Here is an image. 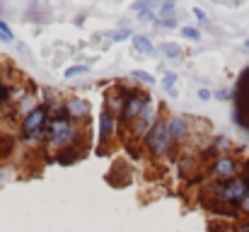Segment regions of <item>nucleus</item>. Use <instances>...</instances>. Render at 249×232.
<instances>
[{"mask_svg": "<svg viewBox=\"0 0 249 232\" xmlns=\"http://www.w3.org/2000/svg\"><path fill=\"white\" fill-rule=\"evenodd\" d=\"M198 97L206 102V99H211V92H208V89H198Z\"/></svg>", "mask_w": 249, "mask_h": 232, "instance_id": "nucleus-19", "label": "nucleus"}, {"mask_svg": "<svg viewBox=\"0 0 249 232\" xmlns=\"http://www.w3.org/2000/svg\"><path fill=\"white\" fill-rule=\"evenodd\" d=\"M75 136H78V131H75V126L71 124L68 116H56V119L51 121V143H53L56 148L71 145V143L75 141Z\"/></svg>", "mask_w": 249, "mask_h": 232, "instance_id": "nucleus-1", "label": "nucleus"}, {"mask_svg": "<svg viewBox=\"0 0 249 232\" xmlns=\"http://www.w3.org/2000/svg\"><path fill=\"white\" fill-rule=\"evenodd\" d=\"M194 15L198 17V22H203V24H206V15H203V10H198V7H194Z\"/></svg>", "mask_w": 249, "mask_h": 232, "instance_id": "nucleus-18", "label": "nucleus"}, {"mask_svg": "<svg viewBox=\"0 0 249 232\" xmlns=\"http://www.w3.org/2000/svg\"><path fill=\"white\" fill-rule=\"evenodd\" d=\"M181 34H184L186 39H191V41H198V39H201V32H198V29H194V27H184V29H181Z\"/></svg>", "mask_w": 249, "mask_h": 232, "instance_id": "nucleus-13", "label": "nucleus"}, {"mask_svg": "<svg viewBox=\"0 0 249 232\" xmlns=\"http://www.w3.org/2000/svg\"><path fill=\"white\" fill-rule=\"evenodd\" d=\"M107 36H111L114 41H121V39H126V36H128V29H119V32H107Z\"/></svg>", "mask_w": 249, "mask_h": 232, "instance_id": "nucleus-16", "label": "nucleus"}, {"mask_svg": "<svg viewBox=\"0 0 249 232\" xmlns=\"http://www.w3.org/2000/svg\"><path fill=\"white\" fill-rule=\"evenodd\" d=\"M68 114H71V116H75V119L87 116V114H89V104H87L85 99H78V97H75V99H71V102H68Z\"/></svg>", "mask_w": 249, "mask_h": 232, "instance_id": "nucleus-9", "label": "nucleus"}, {"mask_svg": "<svg viewBox=\"0 0 249 232\" xmlns=\"http://www.w3.org/2000/svg\"><path fill=\"white\" fill-rule=\"evenodd\" d=\"M46 116H49V111H46L44 107L27 111V116H24V121H22V133H24V138L39 133V131L44 128V124H46Z\"/></svg>", "mask_w": 249, "mask_h": 232, "instance_id": "nucleus-5", "label": "nucleus"}, {"mask_svg": "<svg viewBox=\"0 0 249 232\" xmlns=\"http://www.w3.org/2000/svg\"><path fill=\"white\" fill-rule=\"evenodd\" d=\"M0 36H2V41H12L15 36H12V32H10V27L0 19Z\"/></svg>", "mask_w": 249, "mask_h": 232, "instance_id": "nucleus-14", "label": "nucleus"}, {"mask_svg": "<svg viewBox=\"0 0 249 232\" xmlns=\"http://www.w3.org/2000/svg\"><path fill=\"white\" fill-rule=\"evenodd\" d=\"M131 77H136V80H141L145 85H153L155 82V77L150 75V73H145V71H131Z\"/></svg>", "mask_w": 249, "mask_h": 232, "instance_id": "nucleus-12", "label": "nucleus"}, {"mask_svg": "<svg viewBox=\"0 0 249 232\" xmlns=\"http://www.w3.org/2000/svg\"><path fill=\"white\" fill-rule=\"evenodd\" d=\"M5 153V141H2V138H0V155Z\"/></svg>", "mask_w": 249, "mask_h": 232, "instance_id": "nucleus-24", "label": "nucleus"}, {"mask_svg": "<svg viewBox=\"0 0 249 232\" xmlns=\"http://www.w3.org/2000/svg\"><path fill=\"white\" fill-rule=\"evenodd\" d=\"M83 73H87V66H73V68H68V71H66V77L83 75Z\"/></svg>", "mask_w": 249, "mask_h": 232, "instance_id": "nucleus-15", "label": "nucleus"}, {"mask_svg": "<svg viewBox=\"0 0 249 232\" xmlns=\"http://www.w3.org/2000/svg\"><path fill=\"white\" fill-rule=\"evenodd\" d=\"M133 46H136V51H141V54H150V51H153V44H150L145 36H133Z\"/></svg>", "mask_w": 249, "mask_h": 232, "instance_id": "nucleus-10", "label": "nucleus"}, {"mask_svg": "<svg viewBox=\"0 0 249 232\" xmlns=\"http://www.w3.org/2000/svg\"><path fill=\"white\" fill-rule=\"evenodd\" d=\"M242 208H245V213H249V194H247V198L242 201Z\"/></svg>", "mask_w": 249, "mask_h": 232, "instance_id": "nucleus-22", "label": "nucleus"}, {"mask_svg": "<svg viewBox=\"0 0 249 232\" xmlns=\"http://www.w3.org/2000/svg\"><path fill=\"white\" fill-rule=\"evenodd\" d=\"M237 172V162L232 157H220L215 164H213V174L220 177V179H232Z\"/></svg>", "mask_w": 249, "mask_h": 232, "instance_id": "nucleus-6", "label": "nucleus"}, {"mask_svg": "<svg viewBox=\"0 0 249 232\" xmlns=\"http://www.w3.org/2000/svg\"><path fill=\"white\" fill-rule=\"evenodd\" d=\"M235 232H249V223H245V225H240Z\"/></svg>", "mask_w": 249, "mask_h": 232, "instance_id": "nucleus-23", "label": "nucleus"}, {"mask_svg": "<svg viewBox=\"0 0 249 232\" xmlns=\"http://www.w3.org/2000/svg\"><path fill=\"white\" fill-rule=\"evenodd\" d=\"M145 109H148V94L133 92V94L126 97V104H124L121 116H124V121H136V119H141V114H143Z\"/></svg>", "mask_w": 249, "mask_h": 232, "instance_id": "nucleus-3", "label": "nucleus"}, {"mask_svg": "<svg viewBox=\"0 0 249 232\" xmlns=\"http://www.w3.org/2000/svg\"><path fill=\"white\" fill-rule=\"evenodd\" d=\"M172 10H174V2H165V5H162V12H172Z\"/></svg>", "mask_w": 249, "mask_h": 232, "instance_id": "nucleus-20", "label": "nucleus"}, {"mask_svg": "<svg viewBox=\"0 0 249 232\" xmlns=\"http://www.w3.org/2000/svg\"><path fill=\"white\" fill-rule=\"evenodd\" d=\"M111 131H114V116H111V111H104L99 116V138L102 141H109L111 138Z\"/></svg>", "mask_w": 249, "mask_h": 232, "instance_id": "nucleus-8", "label": "nucleus"}, {"mask_svg": "<svg viewBox=\"0 0 249 232\" xmlns=\"http://www.w3.org/2000/svg\"><path fill=\"white\" fill-rule=\"evenodd\" d=\"M5 94H7V89H2V87H0V99H5Z\"/></svg>", "mask_w": 249, "mask_h": 232, "instance_id": "nucleus-25", "label": "nucleus"}, {"mask_svg": "<svg viewBox=\"0 0 249 232\" xmlns=\"http://www.w3.org/2000/svg\"><path fill=\"white\" fill-rule=\"evenodd\" d=\"M174 82H177V75H174V73H167V75H165V82H162V85H165L167 89H172V87H174Z\"/></svg>", "mask_w": 249, "mask_h": 232, "instance_id": "nucleus-17", "label": "nucleus"}, {"mask_svg": "<svg viewBox=\"0 0 249 232\" xmlns=\"http://www.w3.org/2000/svg\"><path fill=\"white\" fill-rule=\"evenodd\" d=\"M167 128H169L172 141H181V138H186V131H189V126H186V121H184L181 116H172L169 124H167Z\"/></svg>", "mask_w": 249, "mask_h": 232, "instance_id": "nucleus-7", "label": "nucleus"}, {"mask_svg": "<svg viewBox=\"0 0 249 232\" xmlns=\"http://www.w3.org/2000/svg\"><path fill=\"white\" fill-rule=\"evenodd\" d=\"M245 49H249V41H245Z\"/></svg>", "mask_w": 249, "mask_h": 232, "instance_id": "nucleus-26", "label": "nucleus"}, {"mask_svg": "<svg viewBox=\"0 0 249 232\" xmlns=\"http://www.w3.org/2000/svg\"><path fill=\"white\" fill-rule=\"evenodd\" d=\"M169 141H172L169 128H167V124H162V121H158L148 131V145H150V150L155 155H165L169 150Z\"/></svg>", "mask_w": 249, "mask_h": 232, "instance_id": "nucleus-2", "label": "nucleus"}, {"mask_svg": "<svg viewBox=\"0 0 249 232\" xmlns=\"http://www.w3.org/2000/svg\"><path fill=\"white\" fill-rule=\"evenodd\" d=\"M160 51H165L172 61H179V58H181V49H179V46H174V44H162V46H160Z\"/></svg>", "mask_w": 249, "mask_h": 232, "instance_id": "nucleus-11", "label": "nucleus"}, {"mask_svg": "<svg viewBox=\"0 0 249 232\" xmlns=\"http://www.w3.org/2000/svg\"><path fill=\"white\" fill-rule=\"evenodd\" d=\"M249 194V179H232L228 186L220 189V198L228 203H242Z\"/></svg>", "mask_w": 249, "mask_h": 232, "instance_id": "nucleus-4", "label": "nucleus"}, {"mask_svg": "<svg viewBox=\"0 0 249 232\" xmlns=\"http://www.w3.org/2000/svg\"><path fill=\"white\" fill-rule=\"evenodd\" d=\"M162 24H165V27H177V22H174V19H162Z\"/></svg>", "mask_w": 249, "mask_h": 232, "instance_id": "nucleus-21", "label": "nucleus"}]
</instances>
